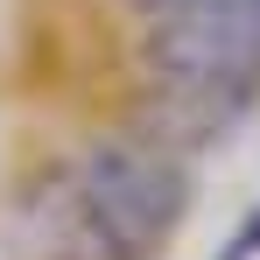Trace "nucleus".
Returning <instances> with one entry per match:
<instances>
[{
    "mask_svg": "<svg viewBox=\"0 0 260 260\" xmlns=\"http://www.w3.org/2000/svg\"><path fill=\"white\" fill-rule=\"evenodd\" d=\"M218 260H260V197H253V211L232 225V239H225V253Z\"/></svg>",
    "mask_w": 260,
    "mask_h": 260,
    "instance_id": "obj_3",
    "label": "nucleus"
},
{
    "mask_svg": "<svg viewBox=\"0 0 260 260\" xmlns=\"http://www.w3.org/2000/svg\"><path fill=\"white\" fill-rule=\"evenodd\" d=\"M127 14L141 28L148 141L190 155L260 106V0H127Z\"/></svg>",
    "mask_w": 260,
    "mask_h": 260,
    "instance_id": "obj_1",
    "label": "nucleus"
},
{
    "mask_svg": "<svg viewBox=\"0 0 260 260\" xmlns=\"http://www.w3.org/2000/svg\"><path fill=\"white\" fill-rule=\"evenodd\" d=\"M190 162L148 134H99L63 169L49 260H155L190 218Z\"/></svg>",
    "mask_w": 260,
    "mask_h": 260,
    "instance_id": "obj_2",
    "label": "nucleus"
}]
</instances>
